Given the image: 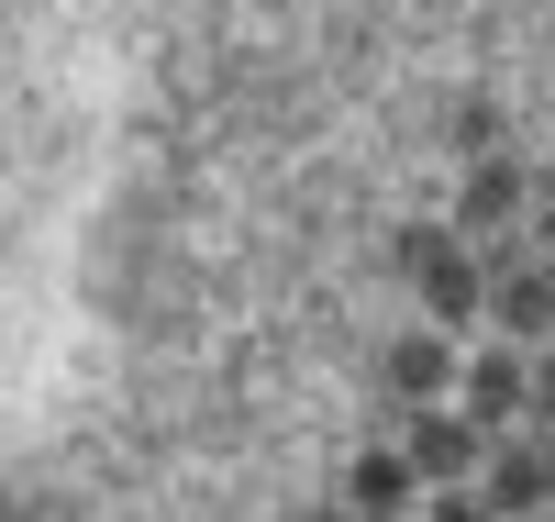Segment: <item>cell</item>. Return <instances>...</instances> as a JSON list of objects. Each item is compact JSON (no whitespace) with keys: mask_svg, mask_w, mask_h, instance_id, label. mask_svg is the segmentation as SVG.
Segmentation results:
<instances>
[{"mask_svg":"<svg viewBox=\"0 0 555 522\" xmlns=\"http://www.w3.org/2000/svg\"><path fill=\"white\" fill-rule=\"evenodd\" d=\"M522 233L555 256V167H533V212H522Z\"/></svg>","mask_w":555,"mask_h":522,"instance_id":"cell-11","label":"cell"},{"mask_svg":"<svg viewBox=\"0 0 555 522\" xmlns=\"http://www.w3.org/2000/svg\"><path fill=\"white\" fill-rule=\"evenodd\" d=\"M444 133H455L467 156H489V145H500V112H489V101H455V112H444Z\"/></svg>","mask_w":555,"mask_h":522,"instance_id":"cell-9","label":"cell"},{"mask_svg":"<svg viewBox=\"0 0 555 522\" xmlns=\"http://www.w3.org/2000/svg\"><path fill=\"white\" fill-rule=\"evenodd\" d=\"M455 411H478L489 434H522V422H533V345L500 334L489 356H467V378H455Z\"/></svg>","mask_w":555,"mask_h":522,"instance_id":"cell-5","label":"cell"},{"mask_svg":"<svg viewBox=\"0 0 555 522\" xmlns=\"http://www.w3.org/2000/svg\"><path fill=\"white\" fill-rule=\"evenodd\" d=\"M455 378H467V356H455V334L444 322H423V334H400L389 345V390L423 411V400H455Z\"/></svg>","mask_w":555,"mask_h":522,"instance_id":"cell-8","label":"cell"},{"mask_svg":"<svg viewBox=\"0 0 555 522\" xmlns=\"http://www.w3.org/2000/svg\"><path fill=\"white\" fill-rule=\"evenodd\" d=\"M389 267L423 290V322H444V334L489 311V256H478L455 222H400V233H389Z\"/></svg>","mask_w":555,"mask_h":522,"instance_id":"cell-1","label":"cell"},{"mask_svg":"<svg viewBox=\"0 0 555 522\" xmlns=\"http://www.w3.org/2000/svg\"><path fill=\"white\" fill-rule=\"evenodd\" d=\"M489 422L478 411H455V400H423L411 411V434H400V456L423 467V489H478V467H489Z\"/></svg>","mask_w":555,"mask_h":522,"instance_id":"cell-3","label":"cell"},{"mask_svg":"<svg viewBox=\"0 0 555 522\" xmlns=\"http://www.w3.org/2000/svg\"><path fill=\"white\" fill-rule=\"evenodd\" d=\"M478 500H489L500 522H533V511H555V422H522V434H500V445H489V467H478Z\"/></svg>","mask_w":555,"mask_h":522,"instance_id":"cell-4","label":"cell"},{"mask_svg":"<svg viewBox=\"0 0 555 522\" xmlns=\"http://www.w3.org/2000/svg\"><path fill=\"white\" fill-rule=\"evenodd\" d=\"M345 511H366V522H411V511H423V467H411L400 445H366V456L345 467Z\"/></svg>","mask_w":555,"mask_h":522,"instance_id":"cell-7","label":"cell"},{"mask_svg":"<svg viewBox=\"0 0 555 522\" xmlns=\"http://www.w3.org/2000/svg\"><path fill=\"white\" fill-rule=\"evenodd\" d=\"M533 422H555V345H533Z\"/></svg>","mask_w":555,"mask_h":522,"instance_id":"cell-12","label":"cell"},{"mask_svg":"<svg viewBox=\"0 0 555 522\" xmlns=\"http://www.w3.org/2000/svg\"><path fill=\"white\" fill-rule=\"evenodd\" d=\"M311 522H366V511H345V500H334V511H311Z\"/></svg>","mask_w":555,"mask_h":522,"instance_id":"cell-13","label":"cell"},{"mask_svg":"<svg viewBox=\"0 0 555 522\" xmlns=\"http://www.w3.org/2000/svg\"><path fill=\"white\" fill-rule=\"evenodd\" d=\"M411 522H500L478 489H423V511H411Z\"/></svg>","mask_w":555,"mask_h":522,"instance_id":"cell-10","label":"cell"},{"mask_svg":"<svg viewBox=\"0 0 555 522\" xmlns=\"http://www.w3.org/2000/svg\"><path fill=\"white\" fill-rule=\"evenodd\" d=\"M478 256H489V322L512 345H555V256L522 245V233H500V245H478Z\"/></svg>","mask_w":555,"mask_h":522,"instance_id":"cell-2","label":"cell"},{"mask_svg":"<svg viewBox=\"0 0 555 522\" xmlns=\"http://www.w3.org/2000/svg\"><path fill=\"white\" fill-rule=\"evenodd\" d=\"M522 212H533V167H522V156H478L467 189H455V233H467V245L522 233Z\"/></svg>","mask_w":555,"mask_h":522,"instance_id":"cell-6","label":"cell"},{"mask_svg":"<svg viewBox=\"0 0 555 522\" xmlns=\"http://www.w3.org/2000/svg\"><path fill=\"white\" fill-rule=\"evenodd\" d=\"M533 522H555V511H533Z\"/></svg>","mask_w":555,"mask_h":522,"instance_id":"cell-14","label":"cell"}]
</instances>
